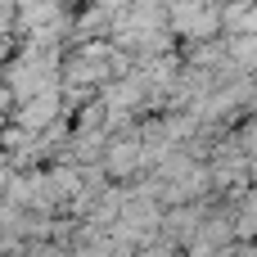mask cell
Listing matches in <instances>:
<instances>
[{
	"label": "cell",
	"mask_w": 257,
	"mask_h": 257,
	"mask_svg": "<svg viewBox=\"0 0 257 257\" xmlns=\"http://www.w3.org/2000/svg\"><path fill=\"white\" fill-rule=\"evenodd\" d=\"M167 23H172V32L208 41L221 27V5H212V0H172L167 5Z\"/></svg>",
	"instance_id": "cell-1"
},
{
	"label": "cell",
	"mask_w": 257,
	"mask_h": 257,
	"mask_svg": "<svg viewBox=\"0 0 257 257\" xmlns=\"http://www.w3.org/2000/svg\"><path fill=\"white\" fill-rule=\"evenodd\" d=\"M54 113H59V90H41V95H32V99H23V108H18V126L32 136V131H45L50 122H54Z\"/></svg>",
	"instance_id": "cell-2"
},
{
	"label": "cell",
	"mask_w": 257,
	"mask_h": 257,
	"mask_svg": "<svg viewBox=\"0 0 257 257\" xmlns=\"http://www.w3.org/2000/svg\"><path fill=\"white\" fill-rule=\"evenodd\" d=\"M104 167L113 172V176H131L136 167H145V154H140V140H117V145H108L104 149Z\"/></svg>",
	"instance_id": "cell-3"
}]
</instances>
